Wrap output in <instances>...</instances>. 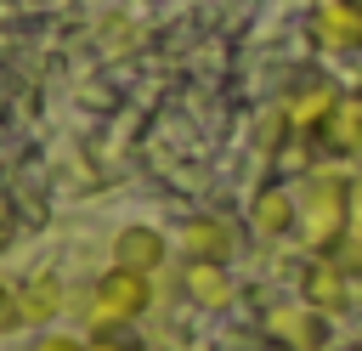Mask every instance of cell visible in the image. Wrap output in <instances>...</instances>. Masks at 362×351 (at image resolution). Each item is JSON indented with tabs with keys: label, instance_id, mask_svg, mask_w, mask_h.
<instances>
[{
	"label": "cell",
	"instance_id": "obj_13",
	"mask_svg": "<svg viewBox=\"0 0 362 351\" xmlns=\"http://www.w3.org/2000/svg\"><path fill=\"white\" fill-rule=\"evenodd\" d=\"M34 351H90V340H79V334H40Z\"/></svg>",
	"mask_w": 362,
	"mask_h": 351
},
{
	"label": "cell",
	"instance_id": "obj_5",
	"mask_svg": "<svg viewBox=\"0 0 362 351\" xmlns=\"http://www.w3.org/2000/svg\"><path fill=\"white\" fill-rule=\"evenodd\" d=\"M266 334L283 351H322L328 345V311H317L311 300H283L266 311Z\"/></svg>",
	"mask_w": 362,
	"mask_h": 351
},
{
	"label": "cell",
	"instance_id": "obj_16",
	"mask_svg": "<svg viewBox=\"0 0 362 351\" xmlns=\"http://www.w3.org/2000/svg\"><path fill=\"white\" fill-rule=\"evenodd\" d=\"M351 351H362V340H356V345H351Z\"/></svg>",
	"mask_w": 362,
	"mask_h": 351
},
{
	"label": "cell",
	"instance_id": "obj_6",
	"mask_svg": "<svg viewBox=\"0 0 362 351\" xmlns=\"http://www.w3.org/2000/svg\"><path fill=\"white\" fill-rule=\"evenodd\" d=\"M294 226H300V192H294V187L272 181V187H260V192L249 198V232H255V238L277 243V238H294Z\"/></svg>",
	"mask_w": 362,
	"mask_h": 351
},
{
	"label": "cell",
	"instance_id": "obj_8",
	"mask_svg": "<svg viewBox=\"0 0 362 351\" xmlns=\"http://www.w3.org/2000/svg\"><path fill=\"white\" fill-rule=\"evenodd\" d=\"M238 249V226L221 221V215H192L181 226V255L187 260H232Z\"/></svg>",
	"mask_w": 362,
	"mask_h": 351
},
{
	"label": "cell",
	"instance_id": "obj_9",
	"mask_svg": "<svg viewBox=\"0 0 362 351\" xmlns=\"http://www.w3.org/2000/svg\"><path fill=\"white\" fill-rule=\"evenodd\" d=\"M170 260V238L158 226H119L113 232V266H136V272H164Z\"/></svg>",
	"mask_w": 362,
	"mask_h": 351
},
{
	"label": "cell",
	"instance_id": "obj_3",
	"mask_svg": "<svg viewBox=\"0 0 362 351\" xmlns=\"http://www.w3.org/2000/svg\"><path fill=\"white\" fill-rule=\"evenodd\" d=\"M334 102H339V85H334L322 68H300V79L283 91V113H288L294 136H322Z\"/></svg>",
	"mask_w": 362,
	"mask_h": 351
},
{
	"label": "cell",
	"instance_id": "obj_4",
	"mask_svg": "<svg viewBox=\"0 0 362 351\" xmlns=\"http://www.w3.org/2000/svg\"><path fill=\"white\" fill-rule=\"evenodd\" d=\"M305 34L328 57H356L362 51V0H317L305 17Z\"/></svg>",
	"mask_w": 362,
	"mask_h": 351
},
{
	"label": "cell",
	"instance_id": "obj_2",
	"mask_svg": "<svg viewBox=\"0 0 362 351\" xmlns=\"http://www.w3.org/2000/svg\"><path fill=\"white\" fill-rule=\"evenodd\" d=\"M153 300H158V294H153V272L107 266V272L96 277L90 300H85V323H90V334H113V328H124V323L147 317V306H153Z\"/></svg>",
	"mask_w": 362,
	"mask_h": 351
},
{
	"label": "cell",
	"instance_id": "obj_15",
	"mask_svg": "<svg viewBox=\"0 0 362 351\" xmlns=\"http://www.w3.org/2000/svg\"><path fill=\"white\" fill-rule=\"evenodd\" d=\"M6 306H11V289H6V283H0V311H6Z\"/></svg>",
	"mask_w": 362,
	"mask_h": 351
},
{
	"label": "cell",
	"instance_id": "obj_14",
	"mask_svg": "<svg viewBox=\"0 0 362 351\" xmlns=\"http://www.w3.org/2000/svg\"><path fill=\"white\" fill-rule=\"evenodd\" d=\"M90 351H130V340L113 328V334H90Z\"/></svg>",
	"mask_w": 362,
	"mask_h": 351
},
{
	"label": "cell",
	"instance_id": "obj_7",
	"mask_svg": "<svg viewBox=\"0 0 362 351\" xmlns=\"http://www.w3.org/2000/svg\"><path fill=\"white\" fill-rule=\"evenodd\" d=\"M300 300H311L317 311H345L351 306V272L339 255H311V266L300 272Z\"/></svg>",
	"mask_w": 362,
	"mask_h": 351
},
{
	"label": "cell",
	"instance_id": "obj_1",
	"mask_svg": "<svg viewBox=\"0 0 362 351\" xmlns=\"http://www.w3.org/2000/svg\"><path fill=\"white\" fill-rule=\"evenodd\" d=\"M351 204H356V181L345 170H311L300 181V226L294 238L311 255H334L351 232Z\"/></svg>",
	"mask_w": 362,
	"mask_h": 351
},
{
	"label": "cell",
	"instance_id": "obj_12",
	"mask_svg": "<svg viewBox=\"0 0 362 351\" xmlns=\"http://www.w3.org/2000/svg\"><path fill=\"white\" fill-rule=\"evenodd\" d=\"M17 294V311H23V323H51L57 311H62V283L51 277V272H40V277H28L23 289H11Z\"/></svg>",
	"mask_w": 362,
	"mask_h": 351
},
{
	"label": "cell",
	"instance_id": "obj_10",
	"mask_svg": "<svg viewBox=\"0 0 362 351\" xmlns=\"http://www.w3.org/2000/svg\"><path fill=\"white\" fill-rule=\"evenodd\" d=\"M181 289H187V300L204 306V311H226L232 294H238L226 260H187V266H181Z\"/></svg>",
	"mask_w": 362,
	"mask_h": 351
},
{
	"label": "cell",
	"instance_id": "obj_11",
	"mask_svg": "<svg viewBox=\"0 0 362 351\" xmlns=\"http://www.w3.org/2000/svg\"><path fill=\"white\" fill-rule=\"evenodd\" d=\"M322 142L339 153V159H362V85L339 91L328 125H322Z\"/></svg>",
	"mask_w": 362,
	"mask_h": 351
}]
</instances>
